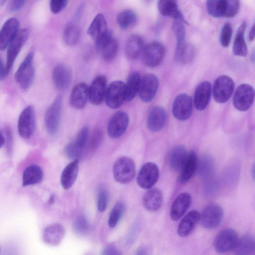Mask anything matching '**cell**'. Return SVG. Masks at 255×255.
Returning a JSON list of instances; mask_svg holds the SVG:
<instances>
[{"instance_id": "obj_1", "label": "cell", "mask_w": 255, "mask_h": 255, "mask_svg": "<svg viewBox=\"0 0 255 255\" xmlns=\"http://www.w3.org/2000/svg\"><path fill=\"white\" fill-rule=\"evenodd\" d=\"M113 172L116 181L121 184H128L135 176V163L129 157H121L115 162Z\"/></svg>"}, {"instance_id": "obj_2", "label": "cell", "mask_w": 255, "mask_h": 255, "mask_svg": "<svg viewBox=\"0 0 255 255\" xmlns=\"http://www.w3.org/2000/svg\"><path fill=\"white\" fill-rule=\"evenodd\" d=\"M33 50L29 52L14 75L15 81L23 90L28 89L34 80L35 71L33 65Z\"/></svg>"}, {"instance_id": "obj_3", "label": "cell", "mask_w": 255, "mask_h": 255, "mask_svg": "<svg viewBox=\"0 0 255 255\" xmlns=\"http://www.w3.org/2000/svg\"><path fill=\"white\" fill-rule=\"evenodd\" d=\"M29 36V30L27 28L19 30L7 47L5 70L8 75L20 52L23 45L27 41Z\"/></svg>"}, {"instance_id": "obj_4", "label": "cell", "mask_w": 255, "mask_h": 255, "mask_svg": "<svg viewBox=\"0 0 255 255\" xmlns=\"http://www.w3.org/2000/svg\"><path fill=\"white\" fill-rule=\"evenodd\" d=\"M223 216L224 210L220 205L209 204L204 208L200 214L201 225L207 230L215 229L221 224Z\"/></svg>"}, {"instance_id": "obj_5", "label": "cell", "mask_w": 255, "mask_h": 255, "mask_svg": "<svg viewBox=\"0 0 255 255\" xmlns=\"http://www.w3.org/2000/svg\"><path fill=\"white\" fill-rule=\"evenodd\" d=\"M235 87L233 80L225 75L219 76L215 81L213 87V96L218 103L227 102L232 96Z\"/></svg>"}, {"instance_id": "obj_6", "label": "cell", "mask_w": 255, "mask_h": 255, "mask_svg": "<svg viewBox=\"0 0 255 255\" xmlns=\"http://www.w3.org/2000/svg\"><path fill=\"white\" fill-rule=\"evenodd\" d=\"M62 108V97L58 95L47 109L44 116L46 130L50 135L55 134L59 129Z\"/></svg>"}, {"instance_id": "obj_7", "label": "cell", "mask_w": 255, "mask_h": 255, "mask_svg": "<svg viewBox=\"0 0 255 255\" xmlns=\"http://www.w3.org/2000/svg\"><path fill=\"white\" fill-rule=\"evenodd\" d=\"M255 98L254 88L248 84L239 86L234 94L233 105L238 110L242 112L247 111L252 105Z\"/></svg>"}, {"instance_id": "obj_8", "label": "cell", "mask_w": 255, "mask_h": 255, "mask_svg": "<svg viewBox=\"0 0 255 255\" xmlns=\"http://www.w3.org/2000/svg\"><path fill=\"white\" fill-rule=\"evenodd\" d=\"M35 127V115L33 106H27L20 113L18 121V131L23 139H28L32 135Z\"/></svg>"}, {"instance_id": "obj_9", "label": "cell", "mask_w": 255, "mask_h": 255, "mask_svg": "<svg viewBox=\"0 0 255 255\" xmlns=\"http://www.w3.org/2000/svg\"><path fill=\"white\" fill-rule=\"evenodd\" d=\"M239 239L238 235L235 230L231 228L225 229L222 230L215 238V249L220 254L234 250Z\"/></svg>"}, {"instance_id": "obj_10", "label": "cell", "mask_w": 255, "mask_h": 255, "mask_svg": "<svg viewBox=\"0 0 255 255\" xmlns=\"http://www.w3.org/2000/svg\"><path fill=\"white\" fill-rule=\"evenodd\" d=\"M165 53V49L162 44L157 41H152L144 47L142 62L147 67H156L162 62Z\"/></svg>"}, {"instance_id": "obj_11", "label": "cell", "mask_w": 255, "mask_h": 255, "mask_svg": "<svg viewBox=\"0 0 255 255\" xmlns=\"http://www.w3.org/2000/svg\"><path fill=\"white\" fill-rule=\"evenodd\" d=\"M159 176L157 165L153 162H147L142 166L138 172L137 183L142 189H150L157 181Z\"/></svg>"}, {"instance_id": "obj_12", "label": "cell", "mask_w": 255, "mask_h": 255, "mask_svg": "<svg viewBox=\"0 0 255 255\" xmlns=\"http://www.w3.org/2000/svg\"><path fill=\"white\" fill-rule=\"evenodd\" d=\"M105 100L110 108L118 109L125 101V83L121 81L113 82L107 87Z\"/></svg>"}, {"instance_id": "obj_13", "label": "cell", "mask_w": 255, "mask_h": 255, "mask_svg": "<svg viewBox=\"0 0 255 255\" xmlns=\"http://www.w3.org/2000/svg\"><path fill=\"white\" fill-rule=\"evenodd\" d=\"M159 80L157 76L152 74L144 75L140 79L138 94L140 99L148 103L154 98L157 91Z\"/></svg>"}, {"instance_id": "obj_14", "label": "cell", "mask_w": 255, "mask_h": 255, "mask_svg": "<svg viewBox=\"0 0 255 255\" xmlns=\"http://www.w3.org/2000/svg\"><path fill=\"white\" fill-rule=\"evenodd\" d=\"M129 124V117L125 112L119 111L110 118L107 130L109 135L113 138L121 137L126 131Z\"/></svg>"}, {"instance_id": "obj_15", "label": "cell", "mask_w": 255, "mask_h": 255, "mask_svg": "<svg viewBox=\"0 0 255 255\" xmlns=\"http://www.w3.org/2000/svg\"><path fill=\"white\" fill-rule=\"evenodd\" d=\"M192 112V100L190 96L186 94L178 95L175 99L172 113L178 120L183 121L188 119Z\"/></svg>"}, {"instance_id": "obj_16", "label": "cell", "mask_w": 255, "mask_h": 255, "mask_svg": "<svg viewBox=\"0 0 255 255\" xmlns=\"http://www.w3.org/2000/svg\"><path fill=\"white\" fill-rule=\"evenodd\" d=\"M107 80L105 76H97L88 89V99L94 105L101 104L105 100L107 90Z\"/></svg>"}, {"instance_id": "obj_17", "label": "cell", "mask_w": 255, "mask_h": 255, "mask_svg": "<svg viewBox=\"0 0 255 255\" xmlns=\"http://www.w3.org/2000/svg\"><path fill=\"white\" fill-rule=\"evenodd\" d=\"M19 23L16 18L7 19L0 30V50L7 48L19 30Z\"/></svg>"}, {"instance_id": "obj_18", "label": "cell", "mask_w": 255, "mask_h": 255, "mask_svg": "<svg viewBox=\"0 0 255 255\" xmlns=\"http://www.w3.org/2000/svg\"><path fill=\"white\" fill-rule=\"evenodd\" d=\"M192 202L191 195L188 192H182L174 199L171 207L170 216L173 221L179 219L189 208Z\"/></svg>"}, {"instance_id": "obj_19", "label": "cell", "mask_w": 255, "mask_h": 255, "mask_svg": "<svg viewBox=\"0 0 255 255\" xmlns=\"http://www.w3.org/2000/svg\"><path fill=\"white\" fill-rule=\"evenodd\" d=\"M166 119L164 109L161 106H154L148 113L146 120L147 127L151 131H159L165 126Z\"/></svg>"}, {"instance_id": "obj_20", "label": "cell", "mask_w": 255, "mask_h": 255, "mask_svg": "<svg viewBox=\"0 0 255 255\" xmlns=\"http://www.w3.org/2000/svg\"><path fill=\"white\" fill-rule=\"evenodd\" d=\"M72 77L70 69L64 64H58L53 69L52 80L55 86L59 90L67 89L71 82Z\"/></svg>"}, {"instance_id": "obj_21", "label": "cell", "mask_w": 255, "mask_h": 255, "mask_svg": "<svg viewBox=\"0 0 255 255\" xmlns=\"http://www.w3.org/2000/svg\"><path fill=\"white\" fill-rule=\"evenodd\" d=\"M211 86L208 81L201 82L195 89L194 96V105L197 110H204L208 105L211 95Z\"/></svg>"}, {"instance_id": "obj_22", "label": "cell", "mask_w": 255, "mask_h": 255, "mask_svg": "<svg viewBox=\"0 0 255 255\" xmlns=\"http://www.w3.org/2000/svg\"><path fill=\"white\" fill-rule=\"evenodd\" d=\"M65 229L58 223L51 224L46 227L43 231L42 238L44 243L51 246L59 245L65 235Z\"/></svg>"}, {"instance_id": "obj_23", "label": "cell", "mask_w": 255, "mask_h": 255, "mask_svg": "<svg viewBox=\"0 0 255 255\" xmlns=\"http://www.w3.org/2000/svg\"><path fill=\"white\" fill-rule=\"evenodd\" d=\"M88 89L87 84L83 82L74 86L70 97V105L73 108L82 109L85 107L88 99Z\"/></svg>"}, {"instance_id": "obj_24", "label": "cell", "mask_w": 255, "mask_h": 255, "mask_svg": "<svg viewBox=\"0 0 255 255\" xmlns=\"http://www.w3.org/2000/svg\"><path fill=\"white\" fill-rule=\"evenodd\" d=\"M200 213L195 210L190 211L186 215L178 226V235L181 237H185L190 234L200 220Z\"/></svg>"}, {"instance_id": "obj_25", "label": "cell", "mask_w": 255, "mask_h": 255, "mask_svg": "<svg viewBox=\"0 0 255 255\" xmlns=\"http://www.w3.org/2000/svg\"><path fill=\"white\" fill-rule=\"evenodd\" d=\"M197 158L195 151L188 153L187 157L180 170L178 181L181 183L188 182L193 176L197 168Z\"/></svg>"}, {"instance_id": "obj_26", "label": "cell", "mask_w": 255, "mask_h": 255, "mask_svg": "<svg viewBox=\"0 0 255 255\" xmlns=\"http://www.w3.org/2000/svg\"><path fill=\"white\" fill-rule=\"evenodd\" d=\"M163 202L161 191L158 188L149 189L142 199L144 208L149 212H156L161 207Z\"/></svg>"}, {"instance_id": "obj_27", "label": "cell", "mask_w": 255, "mask_h": 255, "mask_svg": "<svg viewBox=\"0 0 255 255\" xmlns=\"http://www.w3.org/2000/svg\"><path fill=\"white\" fill-rule=\"evenodd\" d=\"M157 7L162 15L182 20L187 23L178 8L177 0H158Z\"/></svg>"}, {"instance_id": "obj_28", "label": "cell", "mask_w": 255, "mask_h": 255, "mask_svg": "<svg viewBox=\"0 0 255 255\" xmlns=\"http://www.w3.org/2000/svg\"><path fill=\"white\" fill-rule=\"evenodd\" d=\"M78 159L73 160L64 168L60 177L61 184L64 189L68 190L73 186L78 176Z\"/></svg>"}, {"instance_id": "obj_29", "label": "cell", "mask_w": 255, "mask_h": 255, "mask_svg": "<svg viewBox=\"0 0 255 255\" xmlns=\"http://www.w3.org/2000/svg\"><path fill=\"white\" fill-rule=\"evenodd\" d=\"M144 49V41L138 34H132L128 38L125 46L126 56L129 59L137 58Z\"/></svg>"}, {"instance_id": "obj_30", "label": "cell", "mask_w": 255, "mask_h": 255, "mask_svg": "<svg viewBox=\"0 0 255 255\" xmlns=\"http://www.w3.org/2000/svg\"><path fill=\"white\" fill-rule=\"evenodd\" d=\"M188 154L183 145H177L170 151L168 157L169 167L174 171L180 170Z\"/></svg>"}, {"instance_id": "obj_31", "label": "cell", "mask_w": 255, "mask_h": 255, "mask_svg": "<svg viewBox=\"0 0 255 255\" xmlns=\"http://www.w3.org/2000/svg\"><path fill=\"white\" fill-rule=\"evenodd\" d=\"M140 75L137 71L131 72L125 84V101H132L138 92Z\"/></svg>"}, {"instance_id": "obj_32", "label": "cell", "mask_w": 255, "mask_h": 255, "mask_svg": "<svg viewBox=\"0 0 255 255\" xmlns=\"http://www.w3.org/2000/svg\"><path fill=\"white\" fill-rule=\"evenodd\" d=\"M43 177L42 170L37 165H31L26 168L22 176V185L26 186L40 182Z\"/></svg>"}, {"instance_id": "obj_33", "label": "cell", "mask_w": 255, "mask_h": 255, "mask_svg": "<svg viewBox=\"0 0 255 255\" xmlns=\"http://www.w3.org/2000/svg\"><path fill=\"white\" fill-rule=\"evenodd\" d=\"M246 23L243 22L239 27L235 38L233 52L238 56H246L248 53V48L245 38Z\"/></svg>"}, {"instance_id": "obj_34", "label": "cell", "mask_w": 255, "mask_h": 255, "mask_svg": "<svg viewBox=\"0 0 255 255\" xmlns=\"http://www.w3.org/2000/svg\"><path fill=\"white\" fill-rule=\"evenodd\" d=\"M197 173L202 179L210 178L214 171V162L212 157L208 155H203L197 164Z\"/></svg>"}, {"instance_id": "obj_35", "label": "cell", "mask_w": 255, "mask_h": 255, "mask_svg": "<svg viewBox=\"0 0 255 255\" xmlns=\"http://www.w3.org/2000/svg\"><path fill=\"white\" fill-rule=\"evenodd\" d=\"M106 20L102 14H98L90 25L87 32L95 40L108 31Z\"/></svg>"}, {"instance_id": "obj_36", "label": "cell", "mask_w": 255, "mask_h": 255, "mask_svg": "<svg viewBox=\"0 0 255 255\" xmlns=\"http://www.w3.org/2000/svg\"><path fill=\"white\" fill-rule=\"evenodd\" d=\"M255 239L251 235H246L239 239L238 244L234 249V253L238 255H250L255 253Z\"/></svg>"}, {"instance_id": "obj_37", "label": "cell", "mask_w": 255, "mask_h": 255, "mask_svg": "<svg viewBox=\"0 0 255 255\" xmlns=\"http://www.w3.org/2000/svg\"><path fill=\"white\" fill-rule=\"evenodd\" d=\"M195 54L194 47L191 44L184 42L176 46L175 58L180 63L188 64L193 60Z\"/></svg>"}, {"instance_id": "obj_38", "label": "cell", "mask_w": 255, "mask_h": 255, "mask_svg": "<svg viewBox=\"0 0 255 255\" xmlns=\"http://www.w3.org/2000/svg\"><path fill=\"white\" fill-rule=\"evenodd\" d=\"M118 49V42L112 36L103 43L98 51L101 53L102 57L105 61L110 62L116 56Z\"/></svg>"}, {"instance_id": "obj_39", "label": "cell", "mask_w": 255, "mask_h": 255, "mask_svg": "<svg viewBox=\"0 0 255 255\" xmlns=\"http://www.w3.org/2000/svg\"><path fill=\"white\" fill-rule=\"evenodd\" d=\"M137 21L135 12L131 9H126L119 13L117 21L122 29H127L134 26Z\"/></svg>"}, {"instance_id": "obj_40", "label": "cell", "mask_w": 255, "mask_h": 255, "mask_svg": "<svg viewBox=\"0 0 255 255\" xmlns=\"http://www.w3.org/2000/svg\"><path fill=\"white\" fill-rule=\"evenodd\" d=\"M80 37V32L78 27L74 24H69L65 28L63 39L65 42L69 46L77 44Z\"/></svg>"}, {"instance_id": "obj_41", "label": "cell", "mask_w": 255, "mask_h": 255, "mask_svg": "<svg viewBox=\"0 0 255 255\" xmlns=\"http://www.w3.org/2000/svg\"><path fill=\"white\" fill-rule=\"evenodd\" d=\"M206 6L210 15L215 17H223L224 0H207Z\"/></svg>"}, {"instance_id": "obj_42", "label": "cell", "mask_w": 255, "mask_h": 255, "mask_svg": "<svg viewBox=\"0 0 255 255\" xmlns=\"http://www.w3.org/2000/svg\"><path fill=\"white\" fill-rule=\"evenodd\" d=\"M125 211V205L122 202H117L113 207L109 216L108 224L110 227L114 228L121 219Z\"/></svg>"}, {"instance_id": "obj_43", "label": "cell", "mask_w": 255, "mask_h": 255, "mask_svg": "<svg viewBox=\"0 0 255 255\" xmlns=\"http://www.w3.org/2000/svg\"><path fill=\"white\" fill-rule=\"evenodd\" d=\"M184 23V21L179 19H174L173 22L172 29L177 40V45L185 42L186 29Z\"/></svg>"}, {"instance_id": "obj_44", "label": "cell", "mask_w": 255, "mask_h": 255, "mask_svg": "<svg viewBox=\"0 0 255 255\" xmlns=\"http://www.w3.org/2000/svg\"><path fill=\"white\" fill-rule=\"evenodd\" d=\"M223 17L231 18L238 12L240 7V0H224Z\"/></svg>"}, {"instance_id": "obj_45", "label": "cell", "mask_w": 255, "mask_h": 255, "mask_svg": "<svg viewBox=\"0 0 255 255\" xmlns=\"http://www.w3.org/2000/svg\"><path fill=\"white\" fill-rule=\"evenodd\" d=\"M103 137V134L100 129H96L89 138L86 145L90 151L95 150L100 145Z\"/></svg>"}, {"instance_id": "obj_46", "label": "cell", "mask_w": 255, "mask_h": 255, "mask_svg": "<svg viewBox=\"0 0 255 255\" xmlns=\"http://www.w3.org/2000/svg\"><path fill=\"white\" fill-rule=\"evenodd\" d=\"M74 231L80 235H84L89 231L90 226L86 218L84 216H78L73 224Z\"/></svg>"}, {"instance_id": "obj_47", "label": "cell", "mask_w": 255, "mask_h": 255, "mask_svg": "<svg viewBox=\"0 0 255 255\" xmlns=\"http://www.w3.org/2000/svg\"><path fill=\"white\" fill-rule=\"evenodd\" d=\"M90 136V129L88 127H83L78 133L74 144L82 150L86 148Z\"/></svg>"}, {"instance_id": "obj_48", "label": "cell", "mask_w": 255, "mask_h": 255, "mask_svg": "<svg viewBox=\"0 0 255 255\" xmlns=\"http://www.w3.org/2000/svg\"><path fill=\"white\" fill-rule=\"evenodd\" d=\"M232 27L230 23H225L222 27L220 34V42L222 46L228 47L232 35Z\"/></svg>"}, {"instance_id": "obj_49", "label": "cell", "mask_w": 255, "mask_h": 255, "mask_svg": "<svg viewBox=\"0 0 255 255\" xmlns=\"http://www.w3.org/2000/svg\"><path fill=\"white\" fill-rule=\"evenodd\" d=\"M109 201V194L107 189L100 188L97 195V207L100 212H104L107 208Z\"/></svg>"}, {"instance_id": "obj_50", "label": "cell", "mask_w": 255, "mask_h": 255, "mask_svg": "<svg viewBox=\"0 0 255 255\" xmlns=\"http://www.w3.org/2000/svg\"><path fill=\"white\" fill-rule=\"evenodd\" d=\"M64 152L68 158L75 160L79 159L83 151L76 146L74 142H71L65 146Z\"/></svg>"}, {"instance_id": "obj_51", "label": "cell", "mask_w": 255, "mask_h": 255, "mask_svg": "<svg viewBox=\"0 0 255 255\" xmlns=\"http://www.w3.org/2000/svg\"><path fill=\"white\" fill-rule=\"evenodd\" d=\"M68 0H50V8L53 13L56 14L65 8Z\"/></svg>"}, {"instance_id": "obj_52", "label": "cell", "mask_w": 255, "mask_h": 255, "mask_svg": "<svg viewBox=\"0 0 255 255\" xmlns=\"http://www.w3.org/2000/svg\"><path fill=\"white\" fill-rule=\"evenodd\" d=\"M25 0H11L10 10L15 12L20 9L24 4Z\"/></svg>"}, {"instance_id": "obj_53", "label": "cell", "mask_w": 255, "mask_h": 255, "mask_svg": "<svg viewBox=\"0 0 255 255\" xmlns=\"http://www.w3.org/2000/svg\"><path fill=\"white\" fill-rule=\"evenodd\" d=\"M102 254L104 255H118L121 254L118 249L112 245L106 247Z\"/></svg>"}, {"instance_id": "obj_54", "label": "cell", "mask_w": 255, "mask_h": 255, "mask_svg": "<svg viewBox=\"0 0 255 255\" xmlns=\"http://www.w3.org/2000/svg\"><path fill=\"white\" fill-rule=\"evenodd\" d=\"M7 75L5 65L4 63L0 57V80L3 79Z\"/></svg>"}, {"instance_id": "obj_55", "label": "cell", "mask_w": 255, "mask_h": 255, "mask_svg": "<svg viewBox=\"0 0 255 255\" xmlns=\"http://www.w3.org/2000/svg\"><path fill=\"white\" fill-rule=\"evenodd\" d=\"M249 38L250 41L254 40L255 38V25L252 27L249 35Z\"/></svg>"}, {"instance_id": "obj_56", "label": "cell", "mask_w": 255, "mask_h": 255, "mask_svg": "<svg viewBox=\"0 0 255 255\" xmlns=\"http://www.w3.org/2000/svg\"><path fill=\"white\" fill-rule=\"evenodd\" d=\"M5 142V138L1 131L0 130V148L3 146Z\"/></svg>"}, {"instance_id": "obj_57", "label": "cell", "mask_w": 255, "mask_h": 255, "mask_svg": "<svg viewBox=\"0 0 255 255\" xmlns=\"http://www.w3.org/2000/svg\"><path fill=\"white\" fill-rule=\"evenodd\" d=\"M137 252L138 253H137V254L139 255L147 254V250L145 248H141L139 249Z\"/></svg>"}, {"instance_id": "obj_58", "label": "cell", "mask_w": 255, "mask_h": 255, "mask_svg": "<svg viewBox=\"0 0 255 255\" xmlns=\"http://www.w3.org/2000/svg\"><path fill=\"white\" fill-rule=\"evenodd\" d=\"M7 0H0V5H3L5 4Z\"/></svg>"}, {"instance_id": "obj_59", "label": "cell", "mask_w": 255, "mask_h": 255, "mask_svg": "<svg viewBox=\"0 0 255 255\" xmlns=\"http://www.w3.org/2000/svg\"><path fill=\"white\" fill-rule=\"evenodd\" d=\"M254 166H253V168H252V169H251V174H252L253 176V178H254Z\"/></svg>"}]
</instances>
